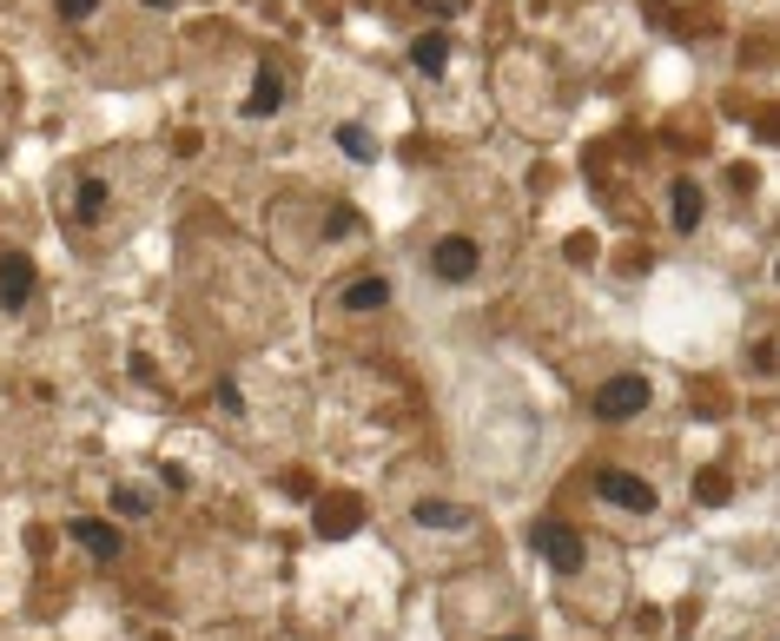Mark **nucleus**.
<instances>
[{"instance_id": "1a4fd4ad", "label": "nucleus", "mask_w": 780, "mask_h": 641, "mask_svg": "<svg viewBox=\"0 0 780 641\" xmlns=\"http://www.w3.org/2000/svg\"><path fill=\"white\" fill-rule=\"evenodd\" d=\"M278 106H285V79H278L272 66H258V79H251V100H245V113H251V120H272Z\"/></svg>"}, {"instance_id": "2eb2a0df", "label": "nucleus", "mask_w": 780, "mask_h": 641, "mask_svg": "<svg viewBox=\"0 0 780 641\" xmlns=\"http://www.w3.org/2000/svg\"><path fill=\"white\" fill-rule=\"evenodd\" d=\"M113 510H120V516H146L152 497H139V490H113Z\"/></svg>"}, {"instance_id": "f8f14e48", "label": "nucleus", "mask_w": 780, "mask_h": 641, "mask_svg": "<svg viewBox=\"0 0 780 641\" xmlns=\"http://www.w3.org/2000/svg\"><path fill=\"white\" fill-rule=\"evenodd\" d=\"M107 199H113V192H107V179H79V199H73V212H79L86 225H100V218H107Z\"/></svg>"}, {"instance_id": "4468645a", "label": "nucleus", "mask_w": 780, "mask_h": 641, "mask_svg": "<svg viewBox=\"0 0 780 641\" xmlns=\"http://www.w3.org/2000/svg\"><path fill=\"white\" fill-rule=\"evenodd\" d=\"M337 146L351 152V159H377V139H371L364 126H337Z\"/></svg>"}, {"instance_id": "a211bd4d", "label": "nucleus", "mask_w": 780, "mask_h": 641, "mask_svg": "<svg viewBox=\"0 0 780 641\" xmlns=\"http://www.w3.org/2000/svg\"><path fill=\"white\" fill-rule=\"evenodd\" d=\"M146 8H172V0H146Z\"/></svg>"}, {"instance_id": "dca6fc26", "label": "nucleus", "mask_w": 780, "mask_h": 641, "mask_svg": "<svg viewBox=\"0 0 780 641\" xmlns=\"http://www.w3.org/2000/svg\"><path fill=\"white\" fill-rule=\"evenodd\" d=\"M53 8H60V21H86V14L100 8V0H53Z\"/></svg>"}, {"instance_id": "ddd939ff", "label": "nucleus", "mask_w": 780, "mask_h": 641, "mask_svg": "<svg viewBox=\"0 0 780 641\" xmlns=\"http://www.w3.org/2000/svg\"><path fill=\"white\" fill-rule=\"evenodd\" d=\"M417 523L423 529H470V510H457V503H417Z\"/></svg>"}, {"instance_id": "423d86ee", "label": "nucleus", "mask_w": 780, "mask_h": 641, "mask_svg": "<svg viewBox=\"0 0 780 641\" xmlns=\"http://www.w3.org/2000/svg\"><path fill=\"white\" fill-rule=\"evenodd\" d=\"M27 298H34V259L8 252V259H0V304H8V311H21Z\"/></svg>"}, {"instance_id": "6ab92c4d", "label": "nucleus", "mask_w": 780, "mask_h": 641, "mask_svg": "<svg viewBox=\"0 0 780 641\" xmlns=\"http://www.w3.org/2000/svg\"><path fill=\"white\" fill-rule=\"evenodd\" d=\"M503 641H530V634H503Z\"/></svg>"}, {"instance_id": "20e7f679", "label": "nucleus", "mask_w": 780, "mask_h": 641, "mask_svg": "<svg viewBox=\"0 0 780 641\" xmlns=\"http://www.w3.org/2000/svg\"><path fill=\"white\" fill-rule=\"evenodd\" d=\"M476 265H483V252H476V238H463V231H450V238H437V246H430V272L450 278V285L476 278Z\"/></svg>"}, {"instance_id": "f257e3e1", "label": "nucleus", "mask_w": 780, "mask_h": 641, "mask_svg": "<svg viewBox=\"0 0 780 641\" xmlns=\"http://www.w3.org/2000/svg\"><path fill=\"white\" fill-rule=\"evenodd\" d=\"M595 417L602 424H622V417H642L648 411V377L642 370H622V377H609V384H595Z\"/></svg>"}, {"instance_id": "9b49d317", "label": "nucleus", "mask_w": 780, "mask_h": 641, "mask_svg": "<svg viewBox=\"0 0 780 641\" xmlns=\"http://www.w3.org/2000/svg\"><path fill=\"white\" fill-rule=\"evenodd\" d=\"M410 66H417V73H444V66H450V40H444V34H417V40H410Z\"/></svg>"}, {"instance_id": "9d476101", "label": "nucleus", "mask_w": 780, "mask_h": 641, "mask_svg": "<svg viewBox=\"0 0 780 641\" xmlns=\"http://www.w3.org/2000/svg\"><path fill=\"white\" fill-rule=\"evenodd\" d=\"M358 516H364L358 497H324V503H318V529H324V536H351Z\"/></svg>"}, {"instance_id": "7ed1b4c3", "label": "nucleus", "mask_w": 780, "mask_h": 641, "mask_svg": "<svg viewBox=\"0 0 780 641\" xmlns=\"http://www.w3.org/2000/svg\"><path fill=\"white\" fill-rule=\"evenodd\" d=\"M595 490H602V503H616V510H629V516H655V483L648 476H635V469H595Z\"/></svg>"}, {"instance_id": "6e6552de", "label": "nucleus", "mask_w": 780, "mask_h": 641, "mask_svg": "<svg viewBox=\"0 0 780 641\" xmlns=\"http://www.w3.org/2000/svg\"><path fill=\"white\" fill-rule=\"evenodd\" d=\"M668 218H674V231H695L702 218H708V199H702V186L695 179H674V192H668Z\"/></svg>"}, {"instance_id": "39448f33", "label": "nucleus", "mask_w": 780, "mask_h": 641, "mask_svg": "<svg viewBox=\"0 0 780 641\" xmlns=\"http://www.w3.org/2000/svg\"><path fill=\"white\" fill-rule=\"evenodd\" d=\"M66 536H73L86 555H94V563H113V555L126 549V536H120L113 523H100V516H73V523H66Z\"/></svg>"}, {"instance_id": "f3484780", "label": "nucleus", "mask_w": 780, "mask_h": 641, "mask_svg": "<svg viewBox=\"0 0 780 641\" xmlns=\"http://www.w3.org/2000/svg\"><path fill=\"white\" fill-rule=\"evenodd\" d=\"M417 8H430V14H457L463 0H417Z\"/></svg>"}, {"instance_id": "f03ea898", "label": "nucleus", "mask_w": 780, "mask_h": 641, "mask_svg": "<svg viewBox=\"0 0 780 641\" xmlns=\"http://www.w3.org/2000/svg\"><path fill=\"white\" fill-rule=\"evenodd\" d=\"M530 549L543 555L556 576H575V569L589 563V542H582L569 523H536V529H530Z\"/></svg>"}, {"instance_id": "0eeeda50", "label": "nucleus", "mask_w": 780, "mask_h": 641, "mask_svg": "<svg viewBox=\"0 0 780 641\" xmlns=\"http://www.w3.org/2000/svg\"><path fill=\"white\" fill-rule=\"evenodd\" d=\"M344 311H351V317H371V311H384L391 304V285L371 272V278H351V285H344V298H337Z\"/></svg>"}]
</instances>
